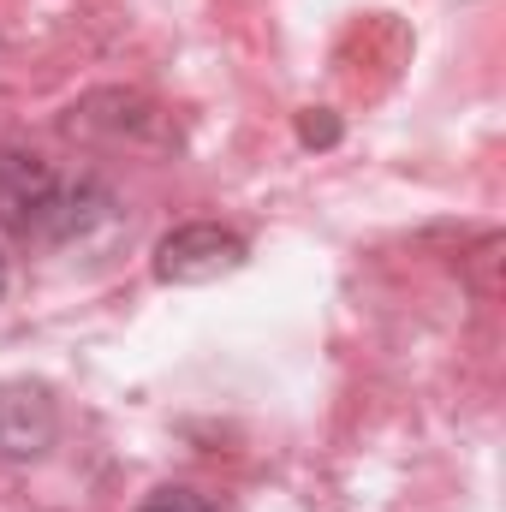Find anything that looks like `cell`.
I'll use <instances>...</instances> for the list:
<instances>
[{
	"label": "cell",
	"mask_w": 506,
	"mask_h": 512,
	"mask_svg": "<svg viewBox=\"0 0 506 512\" xmlns=\"http://www.w3.org/2000/svg\"><path fill=\"white\" fill-rule=\"evenodd\" d=\"M114 215V191L102 179H60L42 155L0 149V227L12 239L66 245Z\"/></svg>",
	"instance_id": "cell-1"
},
{
	"label": "cell",
	"mask_w": 506,
	"mask_h": 512,
	"mask_svg": "<svg viewBox=\"0 0 506 512\" xmlns=\"http://www.w3.org/2000/svg\"><path fill=\"white\" fill-rule=\"evenodd\" d=\"M245 233L233 227H215V221H191V227H173L161 245H155V280L161 286H209L233 268H245Z\"/></svg>",
	"instance_id": "cell-2"
},
{
	"label": "cell",
	"mask_w": 506,
	"mask_h": 512,
	"mask_svg": "<svg viewBox=\"0 0 506 512\" xmlns=\"http://www.w3.org/2000/svg\"><path fill=\"white\" fill-rule=\"evenodd\" d=\"M60 435V411L48 387L36 382H0V459H36Z\"/></svg>",
	"instance_id": "cell-3"
},
{
	"label": "cell",
	"mask_w": 506,
	"mask_h": 512,
	"mask_svg": "<svg viewBox=\"0 0 506 512\" xmlns=\"http://www.w3.org/2000/svg\"><path fill=\"white\" fill-rule=\"evenodd\" d=\"M102 102L114 108V114H102L96 102H84V108H72V131H90V137H126V143H143V137H161V108L155 102H143V96H131V90H102Z\"/></svg>",
	"instance_id": "cell-4"
},
{
	"label": "cell",
	"mask_w": 506,
	"mask_h": 512,
	"mask_svg": "<svg viewBox=\"0 0 506 512\" xmlns=\"http://www.w3.org/2000/svg\"><path fill=\"white\" fill-rule=\"evenodd\" d=\"M298 143H304V149H328V143H340V120H334L328 108H304V114H298Z\"/></svg>",
	"instance_id": "cell-5"
},
{
	"label": "cell",
	"mask_w": 506,
	"mask_h": 512,
	"mask_svg": "<svg viewBox=\"0 0 506 512\" xmlns=\"http://www.w3.org/2000/svg\"><path fill=\"white\" fill-rule=\"evenodd\" d=\"M137 512H215V507H209L197 489H155Z\"/></svg>",
	"instance_id": "cell-6"
},
{
	"label": "cell",
	"mask_w": 506,
	"mask_h": 512,
	"mask_svg": "<svg viewBox=\"0 0 506 512\" xmlns=\"http://www.w3.org/2000/svg\"><path fill=\"white\" fill-rule=\"evenodd\" d=\"M0 298H6V256H0Z\"/></svg>",
	"instance_id": "cell-7"
}]
</instances>
